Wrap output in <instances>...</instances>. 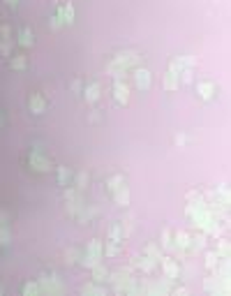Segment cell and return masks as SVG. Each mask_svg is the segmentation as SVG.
I'll return each mask as SVG.
<instances>
[{
	"label": "cell",
	"mask_w": 231,
	"mask_h": 296,
	"mask_svg": "<svg viewBox=\"0 0 231 296\" xmlns=\"http://www.w3.org/2000/svg\"><path fill=\"white\" fill-rule=\"evenodd\" d=\"M137 86L141 88V90H148L150 88V72L148 69H137Z\"/></svg>",
	"instance_id": "1"
},
{
	"label": "cell",
	"mask_w": 231,
	"mask_h": 296,
	"mask_svg": "<svg viewBox=\"0 0 231 296\" xmlns=\"http://www.w3.org/2000/svg\"><path fill=\"white\" fill-rule=\"evenodd\" d=\"M113 90H116V100H118V102H120V104H127V100H129V88H127L125 84H116Z\"/></svg>",
	"instance_id": "2"
},
{
	"label": "cell",
	"mask_w": 231,
	"mask_h": 296,
	"mask_svg": "<svg viewBox=\"0 0 231 296\" xmlns=\"http://www.w3.org/2000/svg\"><path fill=\"white\" fill-rule=\"evenodd\" d=\"M213 90H215V86L213 84H199V93L203 100H210L213 97Z\"/></svg>",
	"instance_id": "3"
},
{
	"label": "cell",
	"mask_w": 231,
	"mask_h": 296,
	"mask_svg": "<svg viewBox=\"0 0 231 296\" xmlns=\"http://www.w3.org/2000/svg\"><path fill=\"white\" fill-rule=\"evenodd\" d=\"M116 201H118V206H127V204H129V192H127V190H118Z\"/></svg>",
	"instance_id": "4"
},
{
	"label": "cell",
	"mask_w": 231,
	"mask_h": 296,
	"mask_svg": "<svg viewBox=\"0 0 231 296\" xmlns=\"http://www.w3.org/2000/svg\"><path fill=\"white\" fill-rule=\"evenodd\" d=\"M176 241H178L180 248H187V245H189V236H187L185 232H178V234H176Z\"/></svg>",
	"instance_id": "5"
},
{
	"label": "cell",
	"mask_w": 231,
	"mask_h": 296,
	"mask_svg": "<svg viewBox=\"0 0 231 296\" xmlns=\"http://www.w3.org/2000/svg\"><path fill=\"white\" fill-rule=\"evenodd\" d=\"M167 88H169V90H173V88H176V74L173 72H171L169 79H167Z\"/></svg>",
	"instance_id": "6"
},
{
	"label": "cell",
	"mask_w": 231,
	"mask_h": 296,
	"mask_svg": "<svg viewBox=\"0 0 231 296\" xmlns=\"http://www.w3.org/2000/svg\"><path fill=\"white\" fill-rule=\"evenodd\" d=\"M65 16H67L65 21H72V16H74V9H72V7H65Z\"/></svg>",
	"instance_id": "7"
},
{
	"label": "cell",
	"mask_w": 231,
	"mask_h": 296,
	"mask_svg": "<svg viewBox=\"0 0 231 296\" xmlns=\"http://www.w3.org/2000/svg\"><path fill=\"white\" fill-rule=\"evenodd\" d=\"M176 146H183V144H185V137H183V134H176Z\"/></svg>",
	"instance_id": "8"
},
{
	"label": "cell",
	"mask_w": 231,
	"mask_h": 296,
	"mask_svg": "<svg viewBox=\"0 0 231 296\" xmlns=\"http://www.w3.org/2000/svg\"><path fill=\"white\" fill-rule=\"evenodd\" d=\"M88 93H90V95H88V97H90V100H95V97H97V86H93V88H90V90H88Z\"/></svg>",
	"instance_id": "9"
},
{
	"label": "cell",
	"mask_w": 231,
	"mask_h": 296,
	"mask_svg": "<svg viewBox=\"0 0 231 296\" xmlns=\"http://www.w3.org/2000/svg\"><path fill=\"white\" fill-rule=\"evenodd\" d=\"M116 252H118L116 245H109V248H106V254H109V257H111V254H116Z\"/></svg>",
	"instance_id": "10"
},
{
	"label": "cell",
	"mask_w": 231,
	"mask_h": 296,
	"mask_svg": "<svg viewBox=\"0 0 231 296\" xmlns=\"http://www.w3.org/2000/svg\"><path fill=\"white\" fill-rule=\"evenodd\" d=\"M208 266H215V254H208Z\"/></svg>",
	"instance_id": "11"
}]
</instances>
